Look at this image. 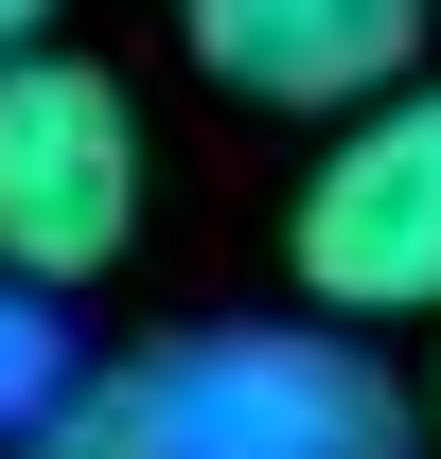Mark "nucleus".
I'll use <instances>...</instances> for the list:
<instances>
[{
	"mask_svg": "<svg viewBox=\"0 0 441 459\" xmlns=\"http://www.w3.org/2000/svg\"><path fill=\"white\" fill-rule=\"evenodd\" d=\"M142 247V107L89 54H18L0 71V283H107Z\"/></svg>",
	"mask_w": 441,
	"mask_h": 459,
	"instance_id": "obj_1",
	"label": "nucleus"
},
{
	"mask_svg": "<svg viewBox=\"0 0 441 459\" xmlns=\"http://www.w3.org/2000/svg\"><path fill=\"white\" fill-rule=\"evenodd\" d=\"M160 459H406V389L335 336H177L142 353Z\"/></svg>",
	"mask_w": 441,
	"mask_h": 459,
	"instance_id": "obj_2",
	"label": "nucleus"
},
{
	"mask_svg": "<svg viewBox=\"0 0 441 459\" xmlns=\"http://www.w3.org/2000/svg\"><path fill=\"white\" fill-rule=\"evenodd\" d=\"M300 283L335 318H441V89L335 124V160L300 177Z\"/></svg>",
	"mask_w": 441,
	"mask_h": 459,
	"instance_id": "obj_3",
	"label": "nucleus"
},
{
	"mask_svg": "<svg viewBox=\"0 0 441 459\" xmlns=\"http://www.w3.org/2000/svg\"><path fill=\"white\" fill-rule=\"evenodd\" d=\"M195 71L247 107H388L424 71V0H177Z\"/></svg>",
	"mask_w": 441,
	"mask_h": 459,
	"instance_id": "obj_4",
	"label": "nucleus"
},
{
	"mask_svg": "<svg viewBox=\"0 0 441 459\" xmlns=\"http://www.w3.org/2000/svg\"><path fill=\"white\" fill-rule=\"evenodd\" d=\"M0 459H160V406H142V371H107V389H54Z\"/></svg>",
	"mask_w": 441,
	"mask_h": 459,
	"instance_id": "obj_5",
	"label": "nucleus"
},
{
	"mask_svg": "<svg viewBox=\"0 0 441 459\" xmlns=\"http://www.w3.org/2000/svg\"><path fill=\"white\" fill-rule=\"evenodd\" d=\"M36 406L54 389H36V353H18V318H0V424H36Z\"/></svg>",
	"mask_w": 441,
	"mask_h": 459,
	"instance_id": "obj_6",
	"label": "nucleus"
},
{
	"mask_svg": "<svg viewBox=\"0 0 441 459\" xmlns=\"http://www.w3.org/2000/svg\"><path fill=\"white\" fill-rule=\"evenodd\" d=\"M36 18H54V0H0V71H18V54H54V36H36Z\"/></svg>",
	"mask_w": 441,
	"mask_h": 459,
	"instance_id": "obj_7",
	"label": "nucleus"
}]
</instances>
